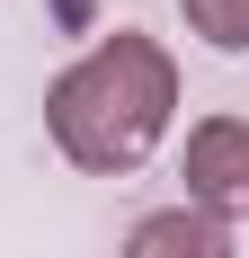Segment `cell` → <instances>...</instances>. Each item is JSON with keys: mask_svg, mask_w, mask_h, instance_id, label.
Wrapping results in <instances>:
<instances>
[{"mask_svg": "<svg viewBox=\"0 0 249 258\" xmlns=\"http://www.w3.org/2000/svg\"><path fill=\"white\" fill-rule=\"evenodd\" d=\"M178 9L214 53H249V0H178Z\"/></svg>", "mask_w": 249, "mask_h": 258, "instance_id": "277c9868", "label": "cell"}, {"mask_svg": "<svg viewBox=\"0 0 249 258\" xmlns=\"http://www.w3.org/2000/svg\"><path fill=\"white\" fill-rule=\"evenodd\" d=\"M125 258H231V223H214L196 205H160L125 232Z\"/></svg>", "mask_w": 249, "mask_h": 258, "instance_id": "3957f363", "label": "cell"}, {"mask_svg": "<svg viewBox=\"0 0 249 258\" xmlns=\"http://www.w3.org/2000/svg\"><path fill=\"white\" fill-rule=\"evenodd\" d=\"M187 205L214 223H249V116H205L187 134Z\"/></svg>", "mask_w": 249, "mask_h": 258, "instance_id": "7a4b0ae2", "label": "cell"}, {"mask_svg": "<svg viewBox=\"0 0 249 258\" xmlns=\"http://www.w3.org/2000/svg\"><path fill=\"white\" fill-rule=\"evenodd\" d=\"M169 116H178V62H169L160 36H143V27L98 36V45L45 89L53 152L72 160V169H89V178L143 169V160L169 143Z\"/></svg>", "mask_w": 249, "mask_h": 258, "instance_id": "6da1fadb", "label": "cell"}]
</instances>
